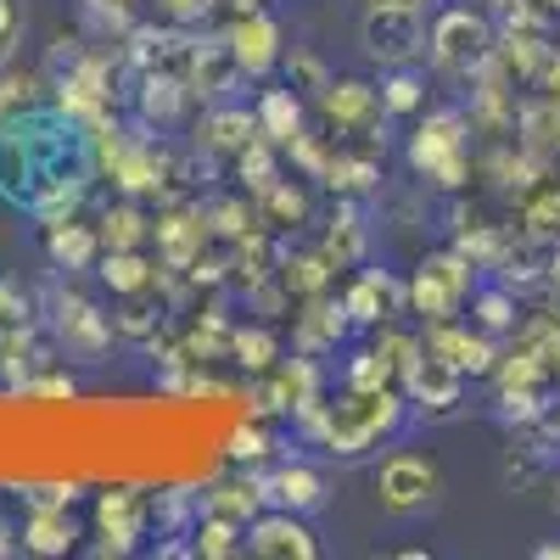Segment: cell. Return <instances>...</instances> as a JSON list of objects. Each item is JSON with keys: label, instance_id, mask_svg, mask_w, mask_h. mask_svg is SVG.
I'll return each mask as SVG.
<instances>
[{"label": "cell", "instance_id": "cell-30", "mask_svg": "<svg viewBox=\"0 0 560 560\" xmlns=\"http://www.w3.org/2000/svg\"><path fill=\"white\" fill-rule=\"evenodd\" d=\"M191 555L197 560H236V555H247V527L202 510V516L191 522Z\"/></svg>", "mask_w": 560, "mask_h": 560}, {"label": "cell", "instance_id": "cell-15", "mask_svg": "<svg viewBox=\"0 0 560 560\" xmlns=\"http://www.w3.org/2000/svg\"><path fill=\"white\" fill-rule=\"evenodd\" d=\"M342 308H348L353 325H370V331H376V325L409 314V287L398 275H387V269H359L342 287Z\"/></svg>", "mask_w": 560, "mask_h": 560}, {"label": "cell", "instance_id": "cell-37", "mask_svg": "<svg viewBox=\"0 0 560 560\" xmlns=\"http://www.w3.org/2000/svg\"><path fill=\"white\" fill-rule=\"evenodd\" d=\"M12 331H34V298L18 280L0 275V337H12Z\"/></svg>", "mask_w": 560, "mask_h": 560}, {"label": "cell", "instance_id": "cell-11", "mask_svg": "<svg viewBox=\"0 0 560 560\" xmlns=\"http://www.w3.org/2000/svg\"><path fill=\"white\" fill-rule=\"evenodd\" d=\"M51 331L68 348V359H102L118 342L113 314H102L96 303H90L84 292H73V287H57L51 292Z\"/></svg>", "mask_w": 560, "mask_h": 560}, {"label": "cell", "instance_id": "cell-27", "mask_svg": "<svg viewBox=\"0 0 560 560\" xmlns=\"http://www.w3.org/2000/svg\"><path fill=\"white\" fill-rule=\"evenodd\" d=\"M102 253H124V247H152V213L140 208V197H118L113 208H102Z\"/></svg>", "mask_w": 560, "mask_h": 560}, {"label": "cell", "instance_id": "cell-40", "mask_svg": "<svg viewBox=\"0 0 560 560\" xmlns=\"http://www.w3.org/2000/svg\"><path fill=\"white\" fill-rule=\"evenodd\" d=\"M287 62V73H292V90H308V96H319L325 84H331V73L319 68V57H308V51H292V57H280Z\"/></svg>", "mask_w": 560, "mask_h": 560}, {"label": "cell", "instance_id": "cell-10", "mask_svg": "<svg viewBox=\"0 0 560 560\" xmlns=\"http://www.w3.org/2000/svg\"><path fill=\"white\" fill-rule=\"evenodd\" d=\"M427 28L420 7H364L359 39L382 68H415V57H427Z\"/></svg>", "mask_w": 560, "mask_h": 560}, {"label": "cell", "instance_id": "cell-8", "mask_svg": "<svg viewBox=\"0 0 560 560\" xmlns=\"http://www.w3.org/2000/svg\"><path fill=\"white\" fill-rule=\"evenodd\" d=\"M376 499L382 510H393V516H415V510H427L438 493H443V471L432 454L420 448H393L382 465H376Z\"/></svg>", "mask_w": 560, "mask_h": 560}, {"label": "cell", "instance_id": "cell-43", "mask_svg": "<svg viewBox=\"0 0 560 560\" xmlns=\"http://www.w3.org/2000/svg\"><path fill=\"white\" fill-rule=\"evenodd\" d=\"M538 560H560V544H538Z\"/></svg>", "mask_w": 560, "mask_h": 560}, {"label": "cell", "instance_id": "cell-33", "mask_svg": "<svg viewBox=\"0 0 560 560\" xmlns=\"http://www.w3.org/2000/svg\"><path fill=\"white\" fill-rule=\"evenodd\" d=\"M516 319H522V308H516V298H510V287L471 292V325H477V331L504 337V331H516Z\"/></svg>", "mask_w": 560, "mask_h": 560}, {"label": "cell", "instance_id": "cell-34", "mask_svg": "<svg viewBox=\"0 0 560 560\" xmlns=\"http://www.w3.org/2000/svg\"><path fill=\"white\" fill-rule=\"evenodd\" d=\"M319 253L331 258V269H353L364 258V224L353 219V208H342V219H331V230H325Z\"/></svg>", "mask_w": 560, "mask_h": 560}, {"label": "cell", "instance_id": "cell-21", "mask_svg": "<svg viewBox=\"0 0 560 560\" xmlns=\"http://www.w3.org/2000/svg\"><path fill=\"white\" fill-rule=\"evenodd\" d=\"M96 275L113 298H140V292H163L168 269L147 253V247H124V253H102L96 258Z\"/></svg>", "mask_w": 560, "mask_h": 560}, {"label": "cell", "instance_id": "cell-1", "mask_svg": "<svg viewBox=\"0 0 560 560\" xmlns=\"http://www.w3.org/2000/svg\"><path fill=\"white\" fill-rule=\"evenodd\" d=\"M96 140L62 107H28L23 118L0 124V197L18 213L51 224L79 213L90 179H96Z\"/></svg>", "mask_w": 560, "mask_h": 560}, {"label": "cell", "instance_id": "cell-28", "mask_svg": "<svg viewBox=\"0 0 560 560\" xmlns=\"http://www.w3.org/2000/svg\"><path fill=\"white\" fill-rule=\"evenodd\" d=\"M51 102V73H39V68H0V124H12V118H23L28 107H45Z\"/></svg>", "mask_w": 560, "mask_h": 560}, {"label": "cell", "instance_id": "cell-4", "mask_svg": "<svg viewBox=\"0 0 560 560\" xmlns=\"http://www.w3.org/2000/svg\"><path fill=\"white\" fill-rule=\"evenodd\" d=\"M409 168L427 174L438 191H459L471 185V118L459 107H438L415 124L409 135Z\"/></svg>", "mask_w": 560, "mask_h": 560}, {"label": "cell", "instance_id": "cell-32", "mask_svg": "<svg viewBox=\"0 0 560 560\" xmlns=\"http://www.w3.org/2000/svg\"><path fill=\"white\" fill-rule=\"evenodd\" d=\"M258 213H264L269 224H308L314 202H308V191H303L298 174H280V179H269L264 191H258Z\"/></svg>", "mask_w": 560, "mask_h": 560}, {"label": "cell", "instance_id": "cell-7", "mask_svg": "<svg viewBox=\"0 0 560 560\" xmlns=\"http://www.w3.org/2000/svg\"><path fill=\"white\" fill-rule=\"evenodd\" d=\"M90 527H96V555H135L152 538V488L107 482L90 504Z\"/></svg>", "mask_w": 560, "mask_h": 560}, {"label": "cell", "instance_id": "cell-44", "mask_svg": "<svg viewBox=\"0 0 560 560\" xmlns=\"http://www.w3.org/2000/svg\"><path fill=\"white\" fill-rule=\"evenodd\" d=\"M219 7H230V12H247V7H258V0H219Z\"/></svg>", "mask_w": 560, "mask_h": 560}, {"label": "cell", "instance_id": "cell-5", "mask_svg": "<svg viewBox=\"0 0 560 560\" xmlns=\"http://www.w3.org/2000/svg\"><path fill=\"white\" fill-rule=\"evenodd\" d=\"M493 45H499V34H493L488 12H477V7H448V12H438L432 28H427V57H432V68L448 73V79H477V73H488Z\"/></svg>", "mask_w": 560, "mask_h": 560}, {"label": "cell", "instance_id": "cell-17", "mask_svg": "<svg viewBox=\"0 0 560 560\" xmlns=\"http://www.w3.org/2000/svg\"><path fill=\"white\" fill-rule=\"evenodd\" d=\"M314 102L342 135H370V129H382V118H387L382 84H364V79H331Z\"/></svg>", "mask_w": 560, "mask_h": 560}, {"label": "cell", "instance_id": "cell-39", "mask_svg": "<svg viewBox=\"0 0 560 560\" xmlns=\"http://www.w3.org/2000/svg\"><path fill=\"white\" fill-rule=\"evenodd\" d=\"M219 12V0H158V18L174 23V28H197Z\"/></svg>", "mask_w": 560, "mask_h": 560}, {"label": "cell", "instance_id": "cell-29", "mask_svg": "<svg viewBox=\"0 0 560 560\" xmlns=\"http://www.w3.org/2000/svg\"><path fill=\"white\" fill-rule=\"evenodd\" d=\"M287 359L280 353V337L269 325H230V364L247 370V376H269V370Z\"/></svg>", "mask_w": 560, "mask_h": 560}, {"label": "cell", "instance_id": "cell-18", "mask_svg": "<svg viewBox=\"0 0 560 560\" xmlns=\"http://www.w3.org/2000/svg\"><path fill=\"white\" fill-rule=\"evenodd\" d=\"M348 308H342V298H331V292H319V298H303L298 303V319H292V348L298 353H308V359H325L342 337H348Z\"/></svg>", "mask_w": 560, "mask_h": 560}, {"label": "cell", "instance_id": "cell-38", "mask_svg": "<svg viewBox=\"0 0 560 560\" xmlns=\"http://www.w3.org/2000/svg\"><path fill=\"white\" fill-rule=\"evenodd\" d=\"M23 28H28L23 7H18V0H0V68H12V62H18V51H23Z\"/></svg>", "mask_w": 560, "mask_h": 560}, {"label": "cell", "instance_id": "cell-6", "mask_svg": "<svg viewBox=\"0 0 560 560\" xmlns=\"http://www.w3.org/2000/svg\"><path fill=\"white\" fill-rule=\"evenodd\" d=\"M404 287H409V314H420L427 325L459 319V308L471 303V292H477V264L465 258L459 247H443V253L420 258Z\"/></svg>", "mask_w": 560, "mask_h": 560}, {"label": "cell", "instance_id": "cell-19", "mask_svg": "<svg viewBox=\"0 0 560 560\" xmlns=\"http://www.w3.org/2000/svg\"><path fill=\"white\" fill-rule=\"evenodd\" d=\"M191 107V84H185L174 68H147L140 73V90H135V113L147 129H174Z\"/></svg>", "mask_w": 560, "mask_h": 560}, {"label": "cell", "instance_id": "cell-31", "mask_svg": "<svg viewBox=\"0 0 560 560\" xmlns=\"http://www.w3.org/2000/svg\"><path fill=\"white\" fill-rule=\"evenodd\" d=\"M280 287L292 292V303H303V298H319V292H331V258H325L319 247H308V253H287L280 258Z\"/></svg>", "mask_w": 560, "mask_h": 560}, {"label": "cell", "instance_id": "cell-45", "mask_svg": "<svg viewBox=\"0 0 560 560\" xmlns=\"http://www.w3.org/2000/svg\"><path fill=\"white\" fill-rule=\"evenodd\" d=\"M549 280H555V287H560V253L549 258Z\"/></svg>", "mask_w": 560, "mask_h": 560}, {"label": "cell", "instance_id": "cell-14", "mask_svg": "<svg viewBox=\"0 0 560 560\" xmlns=\"http://www.w3.org/2000/svg\"><path fill=\"white\" fill-rule=\"evenodd\" d=\"M247 555H264V560H319V538H314V527L298 516V510L269 504L264 516H253V527H247Z\"/></svg>", "mask_w": 560, "mask_h": 560}, {"label": "cell", "instance_id": "cell-16", "mask_svg": "<svg viewBox=\"0 0 560 560\" xmlns=\"http://www.w3.org/2000/svg\"><path fill=\"white\" fill-rule=\"evenodd\" d=\"M398 387H404L409 409H427V415H448L465 398V376H459L448 359H438L432 348H420V359L398 376Z\"/></svg>", "mask_w": 560, "mask_h": 560}, {"label": "cell", "instance_id": "cell-23", "mask_svg": "<svg viewBox=\"0 0 560 560\" xmlns=\"http://www.w3.org/2000/svg\"><path fill=\"white\" fill-rule=\"evenodd\" d=\"M258 140V118L247 107H213L202 124H197V147L208 158H242Z\"/></svg>", "mask_w": 560, "mask_h": 560}, {"label": "cell", "instance_id": "cell-12", "mask_svg": "<svg viewBox=\"0 0 560 560\" xmlns=\"http://www.w3.org/2000/svg\"><path fill=\"white\" fill-rule=\"evenodd\" d=\"M224 51L236 57L242 79H264L280 68V57H287V45H280V23L264 12V7H247V12H230L224 23Z\"/></svg>", "mask_w": 560, "mask_h": 560}, {"label": "cell", "instance_id": "cell-2", "mask_svg": "<svg viewBox=\"0 0 560 560\" xmlns=\"http://www.w3.org/2000/svg\"><path fill=\"white\" fill-rule=\"evenodd\" d=\"M409 415L404 387H342V398H314L292 415V427L337 459H359L393 438Z\"/></svg>", "mask_w": 560, "mask_h": 560}, {"label": "cell", "instance_id": "cell-35", "mask_svg": "<svg viewBox=\"0 0 560 560\" xmlns=\"http://www.w3.org/2000/svg\"><path fill=\"white\" fill-rule=\"evenodd\" d=\"M382 107H387V118L427 113V84H420V73L393 68V73H387V84H382Z\"/></svg>", "mask_w": 560, "mask_h": 560}, {"label": "cell", "instance_id": "cell-20", "mask_svg": "<svg viewBox=\"0 0 560 560\" xmlns=\"http://www.w3.org/2000/svg\"><path fill=\"white\" fill-rule=\"evenodd\" d=\"M23 549L28 555H73L79 549V538H84V527H79V516H73V504H28V516H23Z\"/></svg>", "mask_w": 560, "mask_h": 560}, {"label": "cell", "instance_id": "cell-22", "mask_svg": "<svg viewBox=\"0 0 560 560\" xmlns=\"http://www.w3.org/2000/svg\"><path fill=\"white\" fill-rule=\"evenodd\" d=\"M45 258H51L57 269H68V275L96 269V258H102V230L84 224L79 213L51 219V224H45Z\"/></svg>", "mask_w": 560, "mask_h": 560}, {"label": "cell", "instance_id": "cell-41", "mask_svg": "<svg viewBox=\"0 0 560 560\" xmlns=\"http://www.w3.org/2000/svg\"><path fill=\"white\" fill-rule=\"evenodd\" d=\"M23 549V533H18V522H7V516H0V560H7V555H18Z\"/></svg>", "mask_w": 560, "mask_h": 560}, {"label": "cell", "instance_id": "cell-42", "mask_svg": "<svg viewBox=\"0 0 560 560\" xmlns=\"http://www.w3.org/2000/svg\"><path fill=\"white\" fill-rule=\"evenodd\" d=\"M364 7H420V12H427L432 0H364Z\"/></svg>", "mask_w": 560, "mask_h": 560}, {"label": "cell", "instance_id": "cell-26", "mask_svg": "<svg viewBox=\"0 0 560 560\" xmlns=\"http://www.w3.org/2000/svg\"><path fill=\"white\" fill-rule=\"evenodd\" d=\"M253 118H258V135L275 140V147L287 152L292 140L303 135V96H298L292 84H269L264 96L253 102Z\"/></svg>", "mask_w": 560, "mask_h": 560}, {"label": "cell", "instance_id": "cell-9", "mask_svg": "<svg viewBox=\"0 0 560 560\" xmlns=\"http://www.w3.org/2000/svg\"><path fill=\"white\" fill-rule=\"evenodd\" d=\"M51 107H62L68 118H79L84 129H96L113 118V62L102 51H79L68 62V73L51 79Z\"/></svg>", "mask_w": 560, "mask_h": 560}, {"label": "cell", "instance_id": "cell-3", "mask_svg": "<svg viewBox=\"0 0 560 560\" xmlns=\"http://www.w3.org/2000/svg\"><path fill=\"white\" fill-rule=\"evenodd\" d=\"M90 140H96V168L118 185V197H163L174 185V168H168V152L158 147V140L147 135H129L118 129L113 118L90 129Z\"/></svg>", "mask_w": 560, "mask_h": 560}, {"label": "cell", "instance_id": "cell-36", "mask_svg": "<svg viewBox=\"0 0 560 560\" xmlns=\"http://www.w3.org/2000/svg\"><path fill=\"white\" fill-rule=\"evenodd\" d=\"M348 387H398V370H393V359L382 353V348H359L353 359H348V376H342Z\"/></svg>", "mask_w": 560, "mask_h": 560}, {"label": "cell", "instance_id": "cell-25", "mask_svg": "<svg viewBox=\"0 0 560 560\" xmlns=\"http://www.w3.org/2000/svg\"><path fill=\"white\" fill-rule=\"evenodd\" d=\"M264 493H269V504L308 516V510L325 504V477L314 471V465H303V459H287V465H275V471L264 477Z\"/></svg>", "mask_w": 560, "mask_h": 560}, {"label": "cell", "instance_id": "cell-13", "mask_svg": "<svg viewBox=\"0 0 560 560\" xmlns=\"http://www.w3.org/2000/svg\"><path fill=\"white\" fill-rule=\"evenodd\" d=\"M208 213L202 208H163V213H152V247H158V264L168 269V275H185L197 258H202V247H208Z\"/></svg>", "mask_w": 560, "mask_h": 560}, {"label": "cell", "instance_id": "cell-24", "mask_svg": "<svg viewBox=\"0 0 560 560\" xmlns=\"http://www.w3.org/2000/svg\"><path fill=\"white\" fill-rule=\"evenodd\" d=\"M264 477H253L247 465H242V477H224V482H208L202 488V510H213V516H230V522H242L253 527V516H264Z\"/></svg>", "mask_w": 560, "mask_h": 560}]
</instances>
